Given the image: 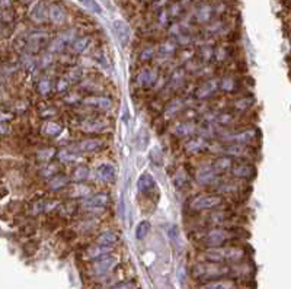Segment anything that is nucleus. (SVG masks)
I'll use <instances>...</instances> for the list:
<instances>
[{"label": "nucleus", "instance_id": "1", "mask_svg": "<svg viewBox=\"0 0 291 289\" xmlns=\"http://www.w3.org/2000/svg\"><path fill=\"white\" fill-rule=\"evenodd\" d=\"M232 272L230 268H227L224 263H215V262H201L196 263L193 268V276L195 279L201 281L202 284L224 279Z\"/></svg>", "mask_w": 291, "mask_h": 289}, {"label": "nucleus", "instance_id": "2", "mask_svg": "<svg viewBox=\"0 0 291 289\" xmlns=\"http://www.w3.org/2000/svg\"><path fill=\"white\" fill-rule=\"evenodd\" d=\"M245 252L239 247H213L207 249L204 252V259L207 262H215V263H239L243 260Z\"/></svg>", "mask_w": 291, "mask_h": 289}, {"label": "nucleus", "instance_id": "3", "mask_svg": "<svg viewBox=\"0 0 291 289\" xmlns=\"http://www.w3.org/2000/svg\"><path fill=\"white\" fill-rule=\"evenodd\" d=\"M223 202L220 195L215 193H201L196 195L195 198L191 199L190 202V208L193 211H211L215 209L217 206H220Z\"/></svg>", "mask_w": 291, "mask_h": 289}, {"label": "nucleus", "instance_id": "4", "mask_svg": "<svg viewBox=\"0 0 291 289\" xmlns=\"http://www.w3.org/2000/svg\"><path fill=\"white\" fill-rule=\"evenodd\" d=\"M116 265H118V257L114 254H108L92 263L91 272L95 278H105L116 268Z\"/></svg>", "mask_w": 291, "mask_h": 289}, {"label": "nucleus", "instance_id": "5", "mask_svg": "<svg viewBox=\"0 0 291 289\" xmlns=\"http://www.w3.org/2000/svg\"><path fill=\"white\" fill-rule=\"evenodd\" d=\"M233 237V234L221 227H215L213 230H210L205 237H204V243L207 246V249H213V247H223L230 238Z\"/></svg>", "mask_w": 291, "mask_h": 289}, {"label": "nucleus", "instance_id": "6", "mask_svg": "<svg viewBox=\"0 0 291 289\" xmlns=\"http://www.w3.org/2000/svg\"><path fill=\"white\" fill-rule=\"evenodd\" d=\"M48 41V32L44 29H34L26 35V53L37 54L41 51Z\"/></svg>", "mask_w": 291, "mask_h": 289}, {"label": "nucleus", "instance_id": "7", "mask_svg": "<svg viewBox=\"0 0 291 289\" xmlns=\"http://www.w3.org/2000/svg\"><path fill=\"white\" fill-rule=\"evenodd\" d=\"M109 202V196L108 193L105 192H99L95 193V195H91L85 199H82L80 202V206L83 211L86 212H102L105 209V206L108 205Z\"/></svg>", "mask_w": 291, "mask_h": 289}, {"label": "nucleus", "instance_id": "8", "mask_svg": "<svg viewBox=\"0 0 291 289\" xmlns=\"http://www.w3.org/2000/svg\"><path fill=\"white\" fill-rule=\"evenodd\" d=\"M76 31L75 29H67L64 32H61L57 38H54L50 44H48V53L51 54H58L63 53L66 50L67 45H73V42L76 41Z\"/></svg>", "mask_w": 291, "mask_h": 289}, {"label": "nucleus", "instance_id": "9", "mask_svg": "<svg viewBox=\"0 0 291 289\" xmlns=\"http://www.w3.org/2000/svg\"><path fill=\"white\" fill-rule=\"evenodd\" d=\"M80 128L83 132H88V134L103 132L109 128V121L105 118H99V116H89L80 122Z\"/></svg>", "mask_w": 291, "mask_h": 289}, {"label": "nucleus", "instance_id": "10", "mask_svg": "<svg viewBox=\"0 0 291 289\" xmlns=\"http://www.w3.org/2000/svg\"><path fill=\"white\" fill-rule=\"evenodd\" d=\"M83 105L89 106V108H95V109H99V110H111L112 109V99L108 96H103V95H97V96H92L89 95L88 97H85L82 100Z\"/></svg>", "mask_w": 291, "mask_h": 289}, {"label": "nucleus", "instance_id": "11", "mask_svg": "<svg viewBox=\"0 0 291 289\" xmlns=\"http://www.w3.org/2000/svg\"><path fill=\"white\" fill-rule=\"evenodd\" d=\"M217 175H218V173L214 170L213 164H211V166H208V164H201V166L198 167V170H196V181H198V183L208 186V185H213V183L217 181Z\"/></svg>", "mask_w": 291, "mask_h": 289}, {"label": "nucleus", "instance_id": "12", "mask_svg": "<svg viewBox=\"0 0 291 289\" xmlns=\"http://www.w3.org/2000/svg\"><path fill=\"white\" fill-rule=\"evenodd\" d=\"M31 19L35 23H44L45 20H50V6H47L45 1H37L29 13Z\"/></svg>", "mask_w": 291, "mask_h": 289}, {"label": "nucleus", "instance_id": "13", "mask_svg": "<svg viewBox=\"0 0 291 289\" xmlns=\"http://www.w3.org/2000/svg\"><path fill=\"white\" fill-rule=\"evenodd\" d=\"M220 83L221 80L218 79H210L207 82H204L195 92V96L198 99H207V97L213 96L218 89H220Z\"/></svg>", "mask_w": 291, "mask_h": 289}, {"label": "nucleus", "instance_id": "14", "mask_svg": "<svg viewBox=\"0 0 291 289\" xmlns=\"http://www.w3.org/2000/svg\"><path fill=\"white\" fill-rule=\"evenodd\" d=\"M95 175H97V179L99 182L109 183V182L115 181L116 169H115V166L112 163H102V164L97 166Z\"/></svg>", "mask_w": 291, "mask_h": 289}, {"label": "nucleus", "instance_id": "15", "mask_svg": "<svg viewBox=\"0 0 291 289\" xmlns=\"http://www.w3.org/2000/svg\"><path fill=\"white\" fill-rule=\"evenodd\" d=\"M112 29H114V34H115L116 39L119 41V44H121L122 47H125V45L128 44L130 35H131L128 25H127L124 20L116 19V20H114V23H112Z\"/></svg>", "mask_w": 291, "mask_h": 289}, {"label": "nucleus", "instance_id": "16", "mask_svg": "<svg viewBox=\"0 0 291 289\" xmlns=\"http://www.w3.org/2000/svg\"><path fill=\"white\" fill-rule=\"evenodd\" d=\"M103 147H105V141L99 140V138H86V140H82L78 144V150L85 153V154L97 153L99 150H102Z\"/></svg>", "mask_w": 291, "mask_h": 289}, {"label": "nucleus", "instance_id": "17", "mask_svg": "<svg viewBox=\"0 0 291 289\" xmlns=\"http://www.w3.org/2000/svg\"><path fill=\"white\" fill-rule=\"evenodd\" d=\"M114 252V247H109V246H100V244H95V246H91L86 249L85 252V257L91 262H95L97 259L103 257V256H108V254H112Z\"/></svg>", "mask_w": 291, "mask_h": 289}, {"label": "nucleus", "instance_id": "18", "mask_svg": "<svg viewBox=\"0 0 291 289\" xmlns=\"http://www.w3.org/2000/svg\"><path fill=\"white\" fill-rule=\"evenodd\" d=\"M157 82V72L155 69H143L137 76V85L141 88H150Z\"/></svg>", "mask_w": 291, "mask_h": 289}, {"label": "nucleus", "instance_id": "19", "mask_svg": "<svg viewBox=\"0 0 291 289\" xmlns=\"http://www.w3.org/2000/svg\"><path fill=\"white\" fill-rule=\"evenodd\" d=\"M156 188H157L156 181L150 173H143L140 176V179L137 182V191L138 192L143 193V195H149V193L153 192Z\"/></svg>", "mask_w": 291, "mask_h": 289}, {"label": "nucleus", "instance_id": "20", "mask_svg": "<svg viewBox=\"0 0 291 289\" xmlns=\"http://www.w3.org/2000/svg\"><path fill=\"white\" fill-rule=\"evenodd\" d=\"M66 20H67L66 9L58 3L50 4V22L54 25H64Z\"/></svg>", "mask_w": 291, "mask_h": 289}, {"label": "nucleus", "instance_id": "21", "mask_svg": "<svg viewBox=\"0 0 291 289\" xmlns=\"http://www.w3.org/2000/svg\"><path fill=\"white\" fill-rule=\"evenodd\" d=\"M232 175L234 179H252L255 176V169L248 163H240L232 167Z\"/></svg>", "mask_w": 291, "mask_h": 289}, {"label": "nucleus", "instance_id": "22", "mask_svg": "<svg viewBox=\"0 0 291 289\" xmlns=\"http://www.w3.org/2000/svg\"><path fill=\"white\" fill-rule=\"evenodd\" d=\"M223 154L229 156V157H246V156H249V148H248V145L232 143V144L223 147Z\"/></svg>", "mask_w": 291, "mask_h": 289}, {"label": "nucleus", "instance_id": "23", "mask_svg": "<svg viewBox=\"0 0 291 289\" xmlns=\"http://www.w3.org/2000/svg\"><path fill=\"white\" fill-rule=\"evenodd\" d=\"M256 138V131L255 129H246V131H242V132H237L234 135H229V141H233V143H237V144H243V145H248V144H252Z\"/></svg>", "mask_w": 291, "mask_h": 289}, {"label": "nucleus", "instance_id": "24", "mask_svg": "<svg viewBox=\"0 0 291 289\" xmlns=\"http://www.w3.org/2000/svg\"><path fill=\"white\" fill-rule=\"evenodd\" d=\"M195 131H196V125H195L194 122L187 121V122H181V124H178V125L175 126V129H174V134H175L176 137L185 138V137L193 135Z\"/></svg>", "mask_w": 291, "mask_h": 289}, {"label": "nucleus", "instance_id": "25", "mask_svg": "<svg viewBox=\"0 0 291 289\" xmlns=\"http://www.w3.org/2000/svg\"><path fill=\"white\" fill-rule=\"evenodd\" d=\"M48 189L53 191V192H58L61 189H64L67 185H69V178L66 175H57L54 176L53 179L48 181Z\"/></svg>", "mask_w": 291, "mask_h": 289}, {"label": "nucleus", "instance_id": "26", "mask_svg": "<svg viewBox=\"0 0 291 289\" xmlns=\"http://www.w3.org/2000/svg\"><path fill=\"white\" fill-rule=\"evenodd\" d=\"M118 241V235L116 233L111 231V230H106V231H102L97 238V244L100 246H109V247H114V244Z\"/></svg>", "mask_w": 291, "mask_h": 289}, {"label": "nucleus", "instance_id": "27", "mask_svg": "<svg viewBox=\"0 0 291 289\" xmlns=\"http://www.w3.org/2000/svg\"><path fill=\"white\" fill-rule=\"evenodd\" d=\"M213 167L217 173H223V172H229L232 170L233 167V162H232V157L229 156H220L214 163H213Z\"/></svg>", "mask_w": 291, "mask_h": 289}, {"label": "nucleus", "instance_id": "28", "mask_svg": "<svg viewBox=\"0 0 291 289\" xmlns=\"http://www.w3.org/2000/svg\"><path fill=\"white\" fill-rule=\"evenodd\" d=\"M198 289H236V287L229 279H218V281L205 282V284H202Z\"/></svg>", "mask_w": 291, "mask_h": 289}, {"label": "nucleus", "instance_id": "29", "mask_svg": "<svg viewBox=\"0 0 291 289\" xmlns=\"http://www.w3.org/2000/svg\"><path fill=\"white\" fill-rule=\"evenodd\" d=\"M61 129H63L61 125L54 121H45L41 126V132L45 137H57L61 132Z\"/></svg>", "mask_w": 291, "mask_h": 289}, {"label": "nucleus", "instance_id": "30", "mask_svg": "<svg viewBox=\"0 0 291 289\" xmlns=\"http://www.w3.org/2000/svg\"><path fill=\"white\" fill-rule=\"evenodd\" d=\"M188 181H190V176H188V172L181 167L175 172V176H174V185L176 189H184L187 185H188Z\"/></svg>", "mask_w": 291, "mask_h": 289}, {"label": "nucleus", "instance_id": "31", "mask_svg": "<svg viewBox=\"0 0 291 289\" xmlns=\"http://www.w3.org/2000/svg\"><path fill=\"white\" fill-rule=\"evenodd\" d=\"M205 147H207V144H205V140H204V138H193V140H190V141L185 144V150H187L188 153H191V154L202 151Z\"/></svg>", "mask_w": 291, "mask_h": 289}, {"label": "nucleus", "instance_id": "32", "mask_svg": "<svg viewBox=\"0 0 291 289\" xmlns=\"http://www.w3.org/2000/svg\"><path fill=\"white\" fill-rule=\"evenodd\" d=\"M57 157H58V162L61 164H72L78 160V154L69 148H63L57 153Z\"/></svg>", "mask_w": 291, "mask_h": 289}, {"label": "nucleus", "instance_id": "33", "mask_svg": "<svg viewBox=\"0 0 291 289\" xmlns=\"http://www.w3.org/2000/svg\"><path fill=\"white\" fill-rule=\"evenodd\" d=\"M184 106H185V100H182V99H174V100L168 105V108H166V110H165V115H166L168 118L175 116L179 110L184 109Z\"/></svg>", "mask_w": 291, "mask_h": 289}, {"label": "nucleus", "instance_id": "34", "mask_svg": "<svg viewBox=\"0 0 291 289\" xmlns=\"http://www.w3.org/2000/svg\"><path fill=\"white\" fill-rule=\"evenodd\" d=\"M152 231V224L149 221H140L136 227V238L137 240H144Z\"/></svg>", "mask_w": 291, "mask_h": 289}, {"label": "nucleus", "instance_id": "35", "mask_svg": "<svg viewBox=\"0 0 291 289\" xmlns=\"http://www.w3.org/2000/svg\"><path fill=\"white\" fill-rule=\"evenodd\" d=\"M89 45H91V38H89V36H80V38H78V39L73 42L72 50H73V53H76V54H82V53H85V51L89 48Z\"/></svg>", "mask_w": 291, "mask_h": 289}, {"label": "nucleus", "instance_id": "36", "mask_svg": "<svg viewBox=\"0 0 291 289\" xmlns=\"http://www.w3.org/2000/svg\"><path fill=\"white\" fill-rule=\"evenodd\" d=\"M88 176H89V169L86 167V166H78L75 170H73V173H72V181L73 182H76V183H82V182H85L86 179H88Z\"/></svg>", "mask_w": 291, "mask_h": 289}, {"label": "nucleus", "instance_id": "37", "mask_svg": "<svg viewBox=\"0 0 291 289\" xmlns=\"http://www.w3.org/2000/svg\"><path fill=\"white\" fill-rule=\"evenodd\" d=\"M211 15H213V7L208 6V4H205V6H201V7L196 10L195 18H196V20H198L199 23H207V22L210 20Z\"/></svg>", "mask_w": 291, "mask_h": 289}, {"label": "nucleus", "instance_id": "38", "mask_svg": "<svg viewBox=\"0 0 291 289\" xmlns=\"http://www.w3.org/2000/svg\"><path fill=\"white\" fill-rule=\"evenodd\" d=\"M37 90L41 96H48L53 90V83L48 77H42L38 80V85H37Z\"/></svg>", "mask_w": 291, "mask_h": 289}, {"label": "nucleus", "instance_id": "39", "mask_svg": "<svg viewBox=\"0 0 291 289\" xmlns=\"http://www.w3.org/2000/svg\"><path fill=\"white\" fill-rule=\"evenodd\" d=\"M56 156V150L54 148H51V147H47V148H41V150H38V153H37V159H38V162H41V163H50L51 162V159Z\"/></svg>", "mask_w": 291, "mask_h": 289}, {"label": "nucleus", "instance_id": "40", "mask_svg": "<svg viewBox=\"0 0 291 289\" xmlns=\"http://www.w3.org/2000/svg\"><path fill=\"white\" fill-rule=\"evenodd\" d=\"M20 64H22V67L26 69V70H34V69L37 67V64H38V60L34 57V54H28V53H26V54L22 55Z\"/></svg>", "mask_w": 291, "mask_h": 289}, {"label": "nucleus", "instance_id": "41", "mask_svg": "<svg viewBox=\"0 0 291 289\" xmlns=\"http://www.w3.org/2000/svg\"><path fill=\"white\" fill-rule=\"evenodd\" d=\"M85 9H88V10H91L92 13H97V15H100L102 13V7H100V4L97 3V0H78Z\"/></svg>", "mask_w": 291, "mask_h": 289}, {"label": "nucleus", "instance_id": "42", "mask_svg": "<svg viewBox=\"0 0 291 289\" xmlns=\"http://www.w3.org/2000/svg\"><path fill=\"white\" fill-rule=\"evenodd\" d=\"M57 172H58V166H57V164L47 163L45 167H44L42 172H41V176L45 178V179H53L54 176H57Z\"/></svg>", "mask_w": 291, "mask_h": 289}, {"label": "nucleus", "instance_id": "43", "mask_svg": "<svg viewBox=\"0 0 291 289\" xmlns=\"http://www.w3.org/2000/svg\"><path fill=\"white\" fill-rule=\"evenodd\" d=\"M91 195H92V193H91V189H89L88 186H83V185H78V186H75L73 191H72V196H73V198L85 199V198H88V196H91Z\"/></svg>", "mask_w": 291, "mask_h": 289}, {"label": "nucleus", "instance_id": "44", "mask_svg": "<svg viewBox=\"0 0 291 289\" xmlns=\"http://www.w3.org/2000/svg\"><path fill=\"white\" fill-rule=\"evenodd\" d=\"M252 105H253L252 97H240L239 100L234 102V108L239 109V110H248Z\"/></svg>", "mask_w": 291, "mask_h": 289}, {"label": "nucleus", "instance_id": "45", "mask_svg": "<svg viewBox=\"0 0 291 289\" xmlns=\"http://www.w3.org/2000/svg\"><path fill=\"white\" fill-rule=\"evenodd\" d=\"M0 18H1V23H3V26H6V25H9L10 26V23L13 22V19H15V13H13V10L12 9H1V15H0Z\"/></svg>", "mask_w": 291, "mask_h": 289}, {"label": "nucleus", "instance_id": "46", "mask_svg": "<svg viewBox=\"0 0 291 289\" xmlns=\"http://www.w3.org/2000/svg\"><path fill=\"white\" fill-rule=\"evenodd\" d=\"M236 88V80L233 77H224L221 79V83H220V89L224 90V92H232Z\"/></svg>", "mask_w": 291, "mask_h": 289}, {"label": "nucleus", "instance_id": "47", "mask_svg": "<svg viewBox=\"0 0 291 289\" xmlns=\"http://www.w3.org/2000/svg\"><path fill=\"white\" fill-rule=\"evenodd\" d=\"M155 55V48L153 47H146L141 53H140V60L141 61H149L152 60Z\"/></svg>", "mask_w": 291, "mask_h": 289}, {"label": "nucleus", "instance_id": "48", "mask_svg": "<svg viewBox=\"0 0 291 289\" xmlns=\"http://www.w3.org/2000/svg\"><path fill=\"white\" fill-rule=\"evenodd\" d=\"M80 77H82V70H80V69H73V70H70V73L67 74L66 79H67L70 83H75V82L80 80Z\"/></svg>", "mask_w": 291, "mask_h": 289}, {"label": "nucleus", "instance_id": "49", "mask_svg": "<svg viewBox=\"0 0 291 289\" xmlns=\"http://www.w3.org/2000/svg\"><path fill=\"white\" fill-rule=\"evenodd\" d=\"M175 48H176V44H175V42H172V41H168V42L162 44L160 51H162L163 54H174Z\"/></svg>", "mask_w": 291, "mask_h": 289}, {"label": "nucleus", "instance_id": "50", "mask_svg": "<svg viewBox=\"0 0 291 289\" xmlns=\"http://www.w3.org/2000/svg\"><path fill=\"white\" fill-rule=\"evenodd\" d=\"M109 289H136V284L131 282V281H125V282L115 284L114 287H111Z\"/></svg>", "mask_w": 291, "mask_h": 289}, {"label": "nucleus", "instance_id": "51", "mask_svg": "<svg viewBox=\"0 0 291 289\" xmlns=\"http://www.w3.org/2000/svg\"><path fill=\"white\" fill-rule=\"evenodd\" d=\"M214 55V51L211 50V48H208V47H204L202 50H201V58L204 60V61H208L211 57Z\"/></svg>", "mask_w": 291, "mask_h": 289}, {"label": "nucleus", "instance_id": "52", "mask_svg": "<svg viewBox=\"0 0 291 289\" xmlns=\"http://www.w3.org/2000/svg\"><path fill=\"white\" fill-rule=\"evenodd\" d=\"M60 211H61V215H64V217L72 215V214H73V203H72V202H70V205H69V203H64V205L60 208Z\"/></svg>", "mask_w": 291, "mask_h": 289}, {"label": "nucleus", "instance_id": "53", "mask_svg": "<svg viewBox=\"0 0 291 289\" xmlns=\"http://www.w3.org/2000/svg\"><path fill=\"white\" fill-rule=\"evenodd\" d=\"M218 191H221V192H226V193L234 192V191H236V186H234L232 182H227V183H223V185L220 186V189H218Z\"/></svg>", "mask_w": 291, "mask_h": 289}, {"label": "nucleus", "instance_id": "54", "mask_svg": "<svg viewBox=\"0 0 291 289\" xmlns=\"http://www.w3.org/2000/svg\"><path fill=\"white\" fill-rule=\"evenodd\" d=\"M53 57H51V53H48L47 54V60H45V57H42V60L39 61V64H41V67H47L48 64H51L53 63V60H51Z\"/></svg>", "mask_w": 291, "mask_h": 289}, {"label": "nucleus", "instance_id": "55", "mask_svg": "<svg viewBox=\"0 0 291 289\" xmlns=\"http://www.w3.org/2000/svg\"><path fill=\"white\" fill-rule=\"evenodd\" d=\"M15 70H16V67L15 66H3V77L4 76H7V74H12V73H15Z\"/></svg>", "mask_w": 291, "mask_h": 289}, {"label": "nucleus", "instance_id": "56", "mask_svg": "<svg viewBox=\"0 0 291 289\" xmlns=\"http://www.w3.org/2000/svg\"><path fill=\"white\" fill-rule=\"evenodd\" d=\"M232 121H233V116H232V115H229V113L221 115V116H220V119H218V122H221V124H230Z\"/></svg>", "mask_w": 291, "mask_h": 289}, {"label": "nucleus", "instance_id": "57", "mask_svg": "<svg viewBox=\"0 0 291 289\" xmlns=\"http://www.w3.org/2000/svg\"><path fill=\"white\" fill-rule=\"evenodd\" d=\"M179 13H181V4H179V3H176V4H174V6H172L171 15H172V16H178Z\"/></svg>", "mask_w": 291, "mask_h": 289}, {"label": "nucleus", "instance_id": "58", "mask_svg": "<svg viewBox=\"0 0 291 289\" xmlns=\"http://www.w3.org/2000/svg\"><path fill=\"white\" fill-rule=\"evenodd\" d=\"M168 12L166 10H162V13H160V16H159V23H162V25H166V20H168Z\"/></svg>", "mask_w": 291, "mask_h": 289}, {"label": "nucleus", "instance_id": "59", "mask_svg": "<svg viewBox=\"0 0 291 289\" xmlns=\"http://www.w3.org/2000/svg\"><path fill=\"white\" fill-rule=\"evenodd\" d=\"M10 4H12V0H0L1 9H10Z\"/></svg>", "mask_w": 291, "mask_h": 289}, {"label": "nucleus", "instance_id": "60", "mask_svg": "<svg viewBox=\"0 0 291 289\" xmlns=\"http://www.w3.org/2000/svg\"><path fill=\"white\" fill-rule=\"evenodd\" d=\"M184 271H185L184 266H181V268L178 269V278H179V282H181V284H184V281H185V279H184Z\"/></svg>", "mask_w": 291, "mask_h": 289}, {"label": "nucleus", "instance_id": "61", "mask_svg": "<svg viewBox=\"0 0 291 289\" xmlns=\"http://www.w3.org/2000/svg\"><path fill=\"white\" fill-rule=\"evenodd\" d=\"M75 100L80 102V97H79V96H75V93H72V95H70V97H69V96L66 97V102H69V103H73Z\"/></svg>", "mask_w": 291, "mask_h": 289}, {"label": "nucleus", "instance_id": "62", "mask_svg": "<svg viewBox=\"0 0 291 289\" xmlns=\"http://www.w3.org/2000/svg\"><path fill=\"white\" fill-rule=\"evenodd\" d=\"M7 128H10V125H7L6 122H1V134H3V135L7 134Z\"/></svg>", "mask_w": 291, "mask_h": 289}, {"label": "nucleus", "instance_id": "63", "mask_svg": "<svg viewBox=\"0 0 291 289\" xmlns=\"http://www.w3.org/2000/svg\"><path fill=\"white\" fill-rule=\"evenodd\" d=\"M166 1H168V0H157V1L155 3V7H160V6L163 7V6L166 4Z\"/></svg>", "mask_w": 291, "mask_h": 289}, {"label": "nucleus", "instance_id": "64", "mask_svg": "<svg viewBox=\"0 0 291 289\" xmlns=\"http://www.w3.org/2000/svg\"><path fill=\"white\" fill-rule=\"evenodd\" d=\"M20 1H22V3H31L32 0H20Z\"/></svg>", "mask_w": 291, "mask_h": 289}]
</instances>
